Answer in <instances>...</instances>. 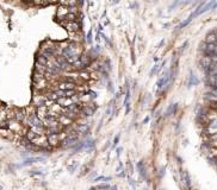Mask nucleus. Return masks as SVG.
Here are the masks:
<instances>
[{"instance_id": "nucleus-1", "label": "nucleus", "mask_w": 217, "mask_h": 190, "mask_svg": "<svg viewBox=\"0 0 217 190\" xmlns=\"http://www.w3.org/2000/svg\"><path fill=\"white\" fill-rule=\"evenodd\" d=\"M69 13V10H68V6L66 5H60L57 7V11H56V17L59 20H62V19H66V16Z\"/></svg>"}, {"instance_id": "nucleus-2", "label": "nucleus", "mask_w": 217, "mask_h": 190, "mask_svg": "<svg viewBox=\"0 0 217 190\" xmlns=\"http://www.w3.org/2000/svg\"><path fill=\"white\" fill-rule=\"evenodd\" d=\"M31 142H33V144H36L38 146H42V147H47L49 144V141H48V138H45L43 134H41V135H37V137L31 140Z\"/></svg>"}, {"instance_id": "nucleus-3", "label": "nucleus", "mask_w": 217, "mask_h": 190, "mask_svg": "<svg viewBox=\"0 0 217 190\" xmlns=\"http://www.w3.org/2000/svg\"><path fill=\"white\" fill-rule=\"evenodd\" d=\"M47 107H48V106H45V105H42V106H38L37 107V117L42 121L47 118V115H48V108H47Z\"/></svg>"}, {"instance_id": "nucleus-4", "label": "nucleus", "mask_w": 217, "mask_h": 190, "mask_svg": "<svg viewBox=\"0 0 217 190\" xmlns=\"http://www.w3.org/2000/svg\"><path fill=\"white\" fill-rule=\"evenodd\" d=\"M59 89L62 90H69V89H75V84L72 81H65V82H61L59 84Z\"/></svg>"}, {"instance_id": "nucleus-5", "label": "nucleus", "mask_w": 217, "mask_h": 190, "mask_svg": "<svg viewBox=\"0 0 217 190\" xmlns=\"http://www.w3.org/2000/svg\"><path fill=\"white\" fill-rule=\"evenodd\" d=\"M57 102H59V105H61L62 107H69L72 104H74V102H73V99H72V98H67V96L59 98Z\"/></svg>"}, {"instance_id": "nucleus-6", "label": "nucleus", "mask_w": 217, "mask_h": 190, "mask_svg": "<svg viewBox=\"0 0 217 190\" xmlns=\"http://www.w3.org/2000/svg\"><path fill=\"white\" fill-rule=\"evenodd\" d=\"M48 141H49V145L51 146H56L60 141V138H59V134L57 133H49L48 135Z\"/></svg>"}, {"instance_id": "nucleus-7", "label": "nucleus", "mask_w": 217, "mask_h": 190, "mask_svg": "<svg viewBox=\"0 0 217 190\" xmlns=\"http://www.w3.org/2000/svg\"><path fill=\"white\" fill-rule=\"evenodd\" d=\"M59 123L62 124V125H68V124L72 123V119L68 118L67 115H61V117L59 118Z\"/></svg>"}, {"instance_id": "nucleus-8", "label": "nucleus", "mask_w": 217, "mask_h": 190, "mask_svg": "<svg viewBox=\"0 0 217 190\" xmlns=\"http://www.w3.org/2000/svg\"><path fill=\"white\" fill-rule=\"evenodd\" d=\"M48 70V68H47L45 65H43V64H41V63H36V71H38V73H41V74H45V71Z\"/></svg>"}, {"instance_id": "nucleus-9", "label": "nucleus", "mask_w": 217, "mask_h": 190, "mask_svg": "<svg viewBox=\"0 0 217 190\" xmlns=\"http://www.w3.org/2000/svg\"><path fill=\"white\" fill-rule=\"evenodd\" d=\"M47 87V81L44 79L39 80V81H36V88L37 89H43V88Z\"/></svg>"}, {"instance_id": "nucleus-10", "label": "nucleus", "mask_w": 217, "mask_h": 190, "mask_svg": "<svg viewBox=\"0 0 217 190\" xmlns=\"http://www.w3.org/2000/svg\"><path fill=\"white\" fill-rule=\"evenodd\" d=\"M37 133L35 132V131H32V130H30V131H28V133H26V138H28V140H33V139H35L36 137H37Z\"/></svg>"}, {"instance_id": "nucleus-11", "label": "nucleus", "mask_w": 217, "mask_h": 190, "mask_svg": "<svg viewBox=\"0 0 217 190\" xmlns=\"http://www.w3.org/2000/svg\"><path fill=\"white\" fill-rule=\"evenodd\" d=\"M37 62L41 63V64H43V65H47L48 64V57H45L44 55L43 56H38L37 57Z\"/></svg>"}, {"instance_id": "nucleus-12", "label": "nucleus", "mask_w": 217, "mask_h": 190, "mask_svg": "<svg viewBox=\"0 0 217 190\" xmlns=\"http://www.w3.org/2000/svg\"><path fill=\"white\" fill-rule=\"evenodd\" d=\"M79 76L83 79V80H85V81H89L90 79H91V75L89 73H86V71H81L80 74H79Z\"/></svg>"}, {"instance_id": "nucleus-13", "label": "nucleus", "mask_w": 217, "mask_h": 190, "mask_svg": "<svg viewBox=\"0 0 217 190\" xmlns=\"http://www.w3.org/2000/svg\"><path fill=\"white\" fill-rule=\"evenodd\" d=\"M66 19L68 20V22H74V20L77 19V15H75V13H71V12H69L68 15L66 16Z\"/></svg>"}, {"instance_id": "nucleus-14", "label": "nucleus", "mask_w": 217, "mask_h": 190, "mask_svg": "<svg viewBox=\"0 0 217 190\" xmlns=\"http://www.w3.org/2000/svg\"><path fill=\"white\" fill-rule=\"evenodd\" d=\"M59 95H57V93L56 92H54V93H50V94H48V99H50V100H54V101H57L59 100Z\"/></svg>"}, {"instance_id": "nucleus-15", "label": "nucleus", "mask_w": 217, "mask_h": 190, "mask_svg": "<svg viewBox=\"0 0 217 190\" xmlns=\"http://www.w3.org/2000/svg\"><path fill=\"white\" fill-rule=\"evenodd\" d=\"M15 118H16L18 121H22V120L24 119V114H23V112H17L16 115H15Z\"/></svg>"}, {"instance_id": "nucleus-16", "label": "nucleus", "mask_w": 217, "mask_h": 190, "mask_svg": "<svg viewBox=\"0 0 217 190\" xmlns=\"http://www.w3.org/2000/svg\"><path fill=\"white\" fill-rule=\"evenodd\" d=\"M75 95V93H74V89H69V90H66V96L67 98H72Z\"/></svg>"}, {"instance_id": "nucleus-17", "label": "nucleus", "mask_w": 217, "mask_h": 190, "mask_svg": "<svg viewBox=\"0 0 217 190\" xmlns=\"http://www.w3.org/2000/svg\"><path fill=\"white\" fill-rule=\"evenodd\" d=\"M68 10H69L71 13H75V15L78 13V7L77 6H68Z\"/></svg>"}, {"instance_id": "nucleus-18", "label": "nucleus", "mask_w": 217, "mask_h": 190, "mask_svg": "<svg viewBox=\"0 0 217 190\" xmlns=\"http://www.w3.org/2000/svg\"><path fill=\"white\" fill-rule=\"evenodd\" d=\"M212 108L217 111V104H214V105H212Z\"/></svg>"}, {"instance_id": "nucleus-19", "label": "nucleus", "mask_w": 217, "mask_h": 190, "mask_svg": "<svg viewBox=\"0 0 217 190\" xmlns=\"http://www.w3.org/2000/svg\"><path fill=\"white\" fill-rule=\"evenodd\" d=\"M49 3H51V4L53 3H59V0H49Z\"/></svg>"}]
</instances>
